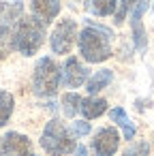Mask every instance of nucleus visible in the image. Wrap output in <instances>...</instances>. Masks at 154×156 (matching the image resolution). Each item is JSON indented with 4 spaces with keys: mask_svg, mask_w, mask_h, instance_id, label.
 <instances>
[{
    "mask_svg": "<svg viewBox=\"0 0 154 156\" xmlns=\"http://www.w3.org/2000/svg\"><path fill=\"white\" fill-rule=\"evenodd\" d=\"M77 49L88 64H101L109 60L113 56L111 30L94 24L92 20H86V28H81L77 34Z\"/></svg>",
    "mask_w": 154,
    "mask_h": 156,
    "instance_id": "1",
    "label": "nucleus"
},
{
    "mask_svg": "<svg viewBox=\"0 0 154 156\" xmlns=\"http://www.w3.org/2000/svg\"><path fill=\"white\" fill-rule=\"evenodd\" d=\"M47 37V26L34 15H22L15 24V51L30 58L34 56Z\"/></svg>",
    "mask_w": 154,
    "mask_h": 156,
    "instance_id": "2",
    "label": "nucleus"
},
{
    "mask_svg": "<svg viewBox=\"0 0 154 156\" xmlns=\"http://www.w3.org/2000/svg\"><path fill=\"white\" fill-rule=\"evenodd\" d=\"M75 139L77 137L71 133V128L60 118H52L45 124L39 143L49 156H66V154H73V150L77 145Z\"/></svg>",
    "mask_w": 154,
    "mask_h": 156,
    "instance_id": "3",
    "label": "nucleus"
},
{
    "mask_svg": "<svg viewBox=\"0 0 154 156\" xmlns=\"http://www.w3.org/2000/svg\"><path fill=\"white\" fill-rule=\"evenodd\" d=\"M60 86H62L60 64L49 56L39 58L34 64V71H32V92L39 98H52L58 94Z\"/></svg>",
    "mask_w": 154,
    "mask_h": 156,
    "instance_id": "4",
    "label": "nucleus"
},
{
    "mask_svg": "<svg viewBox=\"0 0 154 156\" xmlns=\"http://www.w3.org/2000/svg\"><path fill=\"white\" fill-rule=\"evenodd\" d=\"M77 22L71 20V17H64L56 24V28L52 30V37H49V47H52V54L56 56H66L71 54L73 45L77 43Z\"/></svg>",
    "mask_w": 154,
    "mask_h": 156,
    "instance_id": "5",
    "label": "nucleus"
},
{
    "mask_svg": "<svg viewBox=\"0 0 154 156\" xmlns=\"http://www.w3.org/2000/svg\"><path fill=\"white\" fill-rule=\"evenodd\" d=\"M122 137L118 133L116 126H103L92 135L90 141V150L94 156H116V152L120 150Z\"/></svg>",
    "mask_w": 154,
    "mask_h": 156,
    "instance_id": "6",
    "label": "nucleus"
},
{
    "mask_svg": "<svg viewBox=\"0 0 154 156\" xmlns=\"http://www.w3.org/2000/svg\"><path fill=\"white\" fill-rule=\"evenodd\" d=\"M150 9V0H137L131 15H128V22H131V34H133V45L139 54L145 51L148 47V37H145V28H143V13Z\"/></svg>",
    "mask_w": 154,
    "mask_h": 156,
    "instance_id": "7",
    "label": "nucleus"
},
{
    "mask_svg": "<svg viewBox=\"0 0 154 156\" xmlns=\"http://www.w3.org/2000/svg\"><path fill=\"white\" fill-rule=\"evenodd\" d=\"M60 71H62L64 88H81V86H86V81L90 77V69L86 64H81V60L77 56H69L64 60V64L60 66Z\"/></svg>",
    "mask_w": 154,
    "mask_h": 156,
    "instance_id": "8",
    "label": "nucleus"
},
{
    "mask_svg": "<svg viewBox=\"0 0 154 156\" xmlns=\"http://www.w3.org/2000/svg\"><path fill=\"white\" fill-rule=\"evenodd\" d=\"M2 150H5V156H32V141L28 135L9 130L2 137Z\"/></svg>",
    "mask_w": 154,
    "mask_h": 156,
    "instance_id": "9",
    "label": "nucleus"
},
{
    "mask_svg": "<svg viewBox=\"0 0 154 156\" xmlns=\"http://www.w3.org/2000/svg\"><path fill=\"white\" fill-rule=\"evenodd\" d=\"M62 11V0H30V15L41 20L45 26L52 24Z\"/></svg>",
    "mask_w": 154,
    "mask_h": 156,
    "instance_id": "10",
    "label": "nucleus"
},
{
    "mask_svg": "<svg viewBox=\"0 0 154 156\" xmlns=\"http://www.w3.org/2000/svg\"><path fill=\"white\" fill-rule=\"evenodd\" d=\"M107 111V101L98 94H88L86 98H81V107L79 113L84 115V120H96Z\"/></svg>",
    "mask_w": 154,
    "mask_h": 156,
    "instance_id": "11",
    "label": "nucleus"
},
{
    "mask_svg": "<svg viewBox=\"0 0 154 156\" xmlns=\"http://www.w3.org/2000/svg\"><path fill=\"white\" fill-rule=\"evenodd\" d=\"M109 118H111V122H113L116 126L122 128V139H126V141H133V139H135L137 126L131 122V118H128V113L124 111V107H120V105L111 107V109H109Z\"/></svg>",
    "mask_w": 154,
    "mask_h": 156,
    "instance_id": "12",
    "label": "nucleus"
},
{
    "mask_svg": "<svg viewBox=\"0 0 154 156\" xmlns=\"http://www.w3.org/2000/svg\"><path fill=\"white\" fill-rule=\"evenodd\" d=\"M111 81H113V71L111 69H98V71H94L88 77L86 92L88 94H98L101 90H105L107 86H111Z\"/></svg>",
    "mask_w": 154,
    "mask_h": 156,
    "instance_id": "13",
    "label": "nucleus"
},
{
    "mask_svg": "<svg viewBox=\"0 0 154 156\" xmlns=\"http://www.w3.org/2000/svg\"><path fill=\"white\" fill-rule=\"evenodd\" d=\"M24 15V5L15 2H0V26H15L17 20Z\"/></svg>",
    "mask_w": 154,
    "mask_h": 156,
    "instance_id": "14",
    "label": "nucleus"
},
{
    "mask_svg": "<svg viewBox=\"0 0 154 156\" xmlns=\"http://www.w3.org/2000/svg\"><path fill=\"white\" fill-rule=\"evenodd\" d=\"M86 9L96 17H113L118 9V0H86Z\"/></svg>",
    "mask_w": 154,
    "mask_h": 156,
    "instance_id": "15",
    "label": "nucleus"
},
{
    "mask_svg": "<svg viewBox=\"0 0 154 156\" xmlns=\"http://www.w3.org/2000/svg\"><path fill=\"white\" fill-rule=\"evenodd\" d=\"M15 51V26H0V60Z\"/></svg>",
    "mask_w": 154,
    "mask_h": 156,
    "instance_id": "16",
    "label": "nucleus"
},
{
    "mask_svg": "<svg viewBox=\"0 0 154 156\" xmlns=\"http://www.w3.org/2000/svg\"><path fill=\"white\" fill-rule=\"evenodd\" d=\"M81 94L77 92H64V96L60 98V109H62V115L64 118H75L79 113V107H81Z\"/></svg>",
    "mask_w": 154,
    "mask_h": 156,
    "instance_id": "17",
    "label": "nucleus"
},
{
    "mask_svg": "<svg viewBox=\"0 0 154 156\" xmlns=\"http://www.w3.org/2000/svg\"><path fill=\"white\" fill-rule=\"evenodd\" d=\"M13 109H15V98L11 92L7 90H0V128L7 126L11 115H13Z\"/></svg>",
    "mask_w": 154,
    "mask_h": 156,
    "instance_id": "18",
    "label": "nucleus"
},
{
    "mask_svg": "<svg viewBox=\"0 0 154 156\" xmlns=\"http://www.w3.org/2000/svg\"><path fill=\"white\" fill-rule=\"evenodd\" d=\"M120 156H150V141L139 139V141H128L124 152Z\"/></svg>",
    "mask_w": 154,
    "mask_h": 156,
    "instance_id": "19",
    "label": "nucleus"
},
{
    "mask_svg": "<svg viewBox=\"0 0 154 156\" xmlns=\"http://www.w3.org/2000/svg\"><path fill=\"white\" fill-rule=\"evenodd\" d=\"M135 2H137V0H118V9H116V13H113V24H116V26H122L124 20H128V15H131Z\"/></svg>",
    "mask_w": 154,
    "mask_h": 156,
    "instance_id": "20",
    "label": "nucleus"
},
{
    "mask_svg": "<svg viewBox=\"0 0 154 156\" xmlns=\"http://www.w3.org/2000/svg\"><path fill=\"white\" fill-rule=\"evenodd\" d=\"M71 133L79 139V137H86V135H90V130H92V126H90V120H77V122H73L71 126Z\"/></svg>",
    "mask_w": 154,
    "mask_h": 156,
    "instance_id": "21",
    "label": "nucleus"
},
{
    "mask_svg": "<svg viewBox=\"0 0 154 156\" xmlns=\"http://www.w3.org/2000/svg\"><path fill=\"white\" fill-rule=\"evenodd\" d=\"M73 156H88V147L84 143H77L75 150H73Z\"/></svg>",
    "mask_w": 154,
    "mask_h": 156,
    "instance_id": "22",
    "label": "nucleus"
},
{
    "mask_svg": "<svg viewBox=\"0 0 154 156\" xmlns=\"http://www.w3.org/2000/svg\"><path fill=\"white\" fill-rule=\"evenodd\" d=\"M0 156H5V150H2V137H0Z\"/></svg>",
    "mask_w": 154,
    "mask_h": 156,
    "instance_id": "23",
    "label": "nucleus"
},
{
    "mask_svg": "<svg viewBox=\"0 0 154 156\" xmlns=\"http://www.w3.org/2000/svg\"><path fill=\"white\" fill-rule=\"evenodd\" d=\"M152 9H154V2H152Z\"/></svg>",
    "mask_w": 154,
    "mask_h": 156,
    "instance_id": "24",
    "label": "nucleus"
},
{
    "mask_svg": "<svg viewBox=\"0 0 154 156\" xmlns=\"http://www.w3.org/2000/svg\"><path fill=\"white\" fill-rule=\"evenodd\" d=\"M32 156H34V154H32Z\"/></svg>",
    "mask_w": 154,
    "mask_h": 156,
    "instance_id": "25",
    "label": "nucleus"
}]
</instances>
